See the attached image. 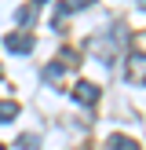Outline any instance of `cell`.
<instances>
[{
    "mask_svg": "<svg viewBox=\"0 0 146 150\" xmlns=\"http://www.w3.org/2000/svg\"><path fill=\"white\" fill-rule=\"evenodd\" d=\"M44 77H48V81H58V77H62V62H51L48 70H44Z\"/></svg>",
    "mask_w": 146,
    "mask_h": 150,
    "instance_id": "obj_7",
    "label": "cell"
},
{
    "mask_svg": "<svg viewBox=\"0 0 146 150\" xmlns=\"http://www.w3.org/2000/svg\"><path fill=\"white\" fill-rule=\"evenodd\" d=\"M124 77H128L131 84H146V51H131V55H128Z\"/></svg>",
    "mask_w": 146,
    "mask_h": 150,
    "instance_id": "obj_1",
    "label": "cell"
},
{
    "mask_svg": "<svg viewBox=\"0 0 146 150\" xmlns=\"http://www.w3.org/2000/svg\"><path fill=\"white\" fill-rule=\"evenodd\" d=\"M4 48H11L15 55H29V51H33V37H29V33H7L4 37Z\"/></svg>",
    "mask_w": 146,
    "mask_h": 150,
    "instance_id": "obj_3",
    "label": "cell"
},
{
    "mask_svg": "<svg viewBox=\"0 0 146 150\" xmlns=\"http://www.w3.org/2000/svg\"><path fill=\"white\" fill-rule=\"evenodd\" d=\"M66 62H69V66H77V62H80V55H77L73 48H62V66H66Z\"/></svg>",
    "mask_w": 146,
    "mask_h": 150,
    "instance_id": "obj_8",
    "label": "cell"
},
{
    "mask_svg": "<svg viewBox=\"0 0 146 150\" xmlns=\"http://www.w3.org/2000/svg\"><path fill=\"white\" fill-rule=\"evenodd\" d=\"M73 99L84 103V106H91V103L99 99V84H95V81H77V84H73Z\"/></svg>",
    "mask_w": 146,
    "mask_h": 150,
    "instance_id": "obj_2",
    "label": "cell"
},
{
    "mask_svg": "<svg viewBox=\"0 0 146 150\" xmlns=\"http://www.w3.org/2000/svg\"><path fill=\"white\" fill-rule=\"evenodd\" d=\"M0 150H4V146H0Z\"/></svg>",
    "mask_w": 146,
    "mask_h": 150,
    "instance_id": "obj_11",
    "label": "cell"
},
{
    "mask_svg": "<svg viewBox=\"0 0 146 150\" xmlns=\"http://www.w3.org/2000/svg\"><path fill=\"white\" fill-rule=\"evenodd\" d=\"M110 150H139V146L131 143V139H124V136H113L110 139Z\"/></svg>",
    "mask_w": 146,
    "mask_h": 150,
    "instance_id": "obj_5",
    "label": "cell"
},
{
    "mask_svg": "<svg viewBox=\"0 0 146 150\" xmlns=\"http://www.w3.org/2000/svg\"><path fill=\"white\" fill-rule=\"evenodd\" d=\"M18 146H22V150H36V136H22Z\"/></svg>",
    "mask_w": 146,
    "mask_h": 150,
    "instance_id": "obj_9",
    "label": "cell"
},
{
    "mask_svg": "<svg viewBox=\"0 0 146 150\" xmlns=\"http://www.w3.org/2000/svg\"><path fill=\"white\" fill-rule=\"evenodd\" d=\"M15 18H18V26H29V22H33V4L18 7V11H15Z\"/></svg>",
    "mask_w": 146,
    "mask_h": 150,
    "instance_id": "obj_6",
    "label": "cell"
},
{
    "mask_svg": "<svg viewBox=\"0 0 146 150\" xmlns=\"http://www.w3.org/2000/svg\"><path fill=\"white\" fill-rule=\"evenodd\" d=\"M15 117H18V106H15V103H0V125L15 121Z\"/></svg>",
    "mask_w": 146,
    "mask_h": 150,
    "instance_id": "obj_4",
    "label": "cell"
},
{
    "mask_svg": "<svg viewBox=\"0 0 146 150\" xmlns=\"http://www.w3.org/2000/svg\"><path fill=\"white\" fill-rule=\"evenodd\" d=\"M33 4H44V0H33Z\"/></svg>",
    "mask_w": 146,
    "mask_h": 150,
    "instance_id": "obj_10",
    "label": "cell"
}]
</instances>
